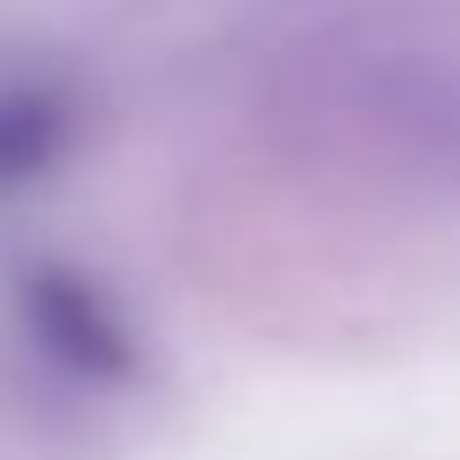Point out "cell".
I'll use <instances>...</instances> for the list:
<instances>
[{
    "label": "cell",
    "instance_id": "3957f363",
    "mask_svg": "<svg viewBox=\"0 0 460 460\" xmlns=\"http://www.w3.org/2000/svg\"><path fill=\"white\" fill-rule=\"evenodd\" d=\"M417 122H424L431 158L460 172V72H446V79H431V86H424V115H417Z\"/></svg>",
    "mask_w": 460,
    "mask_h": 460
},
{
    "label": "cell",
    "instance_id": "6da1fadb",
    "mask_svg": "<svg viewBox=\"0 0 460 460\" xmlns=\"http://www.w3.org/2000/svg\"><path fill=\"white\" fill-rule=\"evenodd\" d=\"M7 338L14 352L72 395H122L144 374V331L122 309V295L72 266V259H29L7 280Z\"/></svg>",
    "mask_w": 460,
    "mask_h": 460
},
{
    "label": "cell",
    "instance_id": "7a4b0ae2",
    "mask_svg": "<svg viewBox=\"0 0 460 460\" xmlns=\"http://www.w3.org/2000/svg\"><path fill=\"white\" fill-rule=\"evenodd\" d=\"M93 129L86 79L58 65L50 50H7L0 58V201H22L50 187Z\"/></svg>",
    "mask_w": 460,
    "mask_h": 460
}]
</instances>
